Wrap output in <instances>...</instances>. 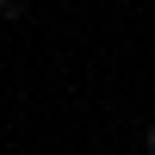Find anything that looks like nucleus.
<instances>
[{
    "label": "nucleus",
    "mask_w": 155,
    "mask_h": 155,
    "mask_svg": "<svg viewBox=\"0 0 155 155\" xmlns=\"http://www.w3.org/2000/svg\"><path fill=\"white\" fill-rule=\"evenodd\" d=\"M19 6H25V0H0V12H19Z\"/></svg>",
    "instance_id": "1"
},
{
    "label": "nucleus",
    "mask_w": 155,
    "mask_h": 155,
    "mask_svg": "<svg viewBox=\"0 0 155 155\" xmlns=\"http://www.w3.org/2000/svg\"><path fill=\"white\" fill-rule=\"evenodd\" d=\"M149 155H155V124H149Z\"/></svg>",
    "instance_id": "2"
}]
</instances>
